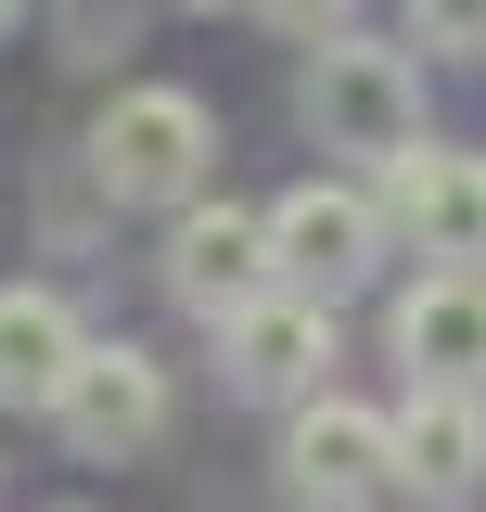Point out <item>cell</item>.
Wrapping results in <instances>:
<instances>
[{
	"mask_svg": "<svg viewBox=\"0 0 486 512\" xmlns=\"http://www.w3.org/2000/svg\"><path fill=\"white\" fill-rule=\"evenodd\" d=\"M307 128H320L333 154L397 167V154L423 141V77H410V52H384V39H320V52H307Z\"/></svg>",
	"mask_w": 486,
	"mask_h": 512,
	"instance_id": "cell-1",
	"label": "cell"
},
{
	"mask_svg": "<svg viewBox=\"0 0 486 512\" xmlns=\"http://www.w3.org/2000/svg\"><path fill=\"white\" fill-rule=\"evenodd\" d=\"M205 154H218V128H205L192 90H116L103 128H90V180L116 205H192Z\"/></svg>",
	"mask_w": 486,
	"mask_h": 512,
	"instance_id": "cell-2",
	"label": "cell"
},
{
	"mask_svg": "<svg viewBox=\"0 0 486 512\" xmlns=\"http://www.w3.org/2000/svg\"><path fill=\"white\" fill-rule=\"evenodd\" d=\"M269 256H282V282L295 295H359L371 269H384V205L371 192H346V180H307V192H282L269 205Z\"/></svg>",
	"mask_w": 486,
	"mask_h": 512,
	"instance_id": "cell-3",
	"label": "cell"
},
{
	"mask_svg": "<svg viewBox=\"0 0 486 512\" xmlns=\"http://www.w3.org/2000/svg\"><path fill=\"white\" fill-rule=\"evenodd\" d=\"M282 474H295V500H320V512H359L371 487H397V423L320 384V397H295V436H282Z\"/></svg>",
	"mask_w": 486,
	"mask_h": 512,
	"instance_id": "cell-4",
	"label": "cell"
},
{
	"mask_svg": "<svg viewBox=\"0 0 486 512\" xmlns=\"http://www.w3.org/2000/svg\"><path fill=\"white\" fill-rule=\"evenodd\" d=\"M269 282H282L269 218H243V205H180V231H167V295H180L192 320H243Z\"/></svg>",
	"mask_w": 486,
	"mask_h": 512,
	"instance_id": "cell-5",
	"label": "cell"
},
{
	"mask_svg": "<svg viewBox=\"0 0 486 512\" xmlns=\"http://www.w3.org/2000/svg\"><path fill=\"white\" fill-rule=\"evenodd\" d=\"M52 423H64V448H77V461H128V448L167 436V372H154L141 346H90V359L64 372Z\"/></svg>",
	"mask_w": 486,
	"mask_h": 512,
	"instance_id": "cell-6",
	"label": "cell"
},
{
	"mask_svg": "<svg viewBox=\"0 0 486 512\" xmlns=\"http://www.w3.org/2000/svg\"><path fill=\"white\" fill-rule=\"evenodd\" d=\"M218 359H231L243 397H320V372H333V308L295 295V282H269L243 320H218Z\"/></svg>",
	"mask_w": 486,
	"mask_h": 512,
	"instance_id": "cell-7",
	"label": "cell"
},
{
	"mask_svg": "<svg viewBox=\"0 0 486 512\" xmlns=\"http://www.w3.org/2000/svg\"><path fill=\"white\" fill-rule=\"evenodd\" d=\"M397 487H423V500H474L486 487V397L474 384H410V410H397Z\"/></svg>",
	"mask_w": 486,
	"mask_h": 512,
	"instance_id": "cell-8",
	"label": "cell"
},
{
	"mask_svg": "<svg viewBox=\"0 0 486 512\" xmlns=\"http://www.w3.org/2000/svg\"><path fill=\"white\" fill-rule=\"evenodd\" d=\"M384 180H397V231L423 256H448V269L486 256V154H423V141H410Z\"/></svg>",
	"mask_w": 486,
	"mask_h": 512,
	"instance_id": "cell-9",
	"label": "cell"
},
{
	"mask_svg": "<svg viewBox=\"0 0 486 512\" xmlns=\"http://www.w3.org/2000/svg\"><path fill=\"white\" fill-rule=\"evenodd\" d=\"M397 359H410V384H486V282L474 269H423L397 295Z\"/></svg>",
	"mask_w": 486,
	"mask_h": 512,
	"instance_id": "cell-10",
	"label": "cell"
},
{
	"mask_svg": "<svg viewBox=\"0 0 486 512\" xmlns=\"http://www.w3.org/2000/svg\"><path fill=\"white\" fill-rule=\"evenodd\" d=\"M77 359H90V333H77V308L52 282H0V397L13 410H52Z\"/></svg>",
	"mask_w": 486,
	"mask_h": 512,
	"instance_id": "cell-11",
	"label": "cell"
},
{
	"mask_svg": "<svg viewBox=\"0 0 486 512\" xmlns=\"http://www.w3.org/2000/svg\"><path fill=\"white\" fill-rule=\"evenodd\" d=\"M410 39L423 52H486V0H410Z\"/></svg>",
	"mask_w": 486,
	"mask_h": 512,
	"instance_id": "cell-12",
	"label": "cell"
},
{
	"mask_svg": "<svg viewBox=\"0 0 486 512\" xmlns=\"http://www.w3.org/2000/svg\"><path fill=\"white\" fill-rule=\"evenodd\" d=\"M256 13H269L282 39H307V52H320V39H346V13H359V0H256Z\"/></svg>",
	"mask_w": 486,
	"mask_h": 512,
	"instance_id": "cell-13",
	"label": "cell"
},
{
	"mask_svg": "<svg viewBox=\"0 0 486 512\" xmlns=\"http://www.w3.org/2000/svg\"><path fill=\"white\" fill-rule=\"evenodd\" d=\"M13 13H26V0H0V39H13Z\"/></svg>",
	"mask_w": 486,
	"mask_h": 512,
	"instance_id": "cell-14",
	"label": "cell"
},
{
	"mask_svg": "<svg viewBox=\"0 0 486 512\" xmlns=\"http://www.w3.org/2000/svg\"><path fill=\"white\" fill-rule=\"evenodd\" d=\"M192 13H218V0H192Z\"/></svg>",
	"mask_w": 486,
	"mask_h": 512,
	"instance_id": "cell-15",
	"label": "cell"
}]
</instances>
